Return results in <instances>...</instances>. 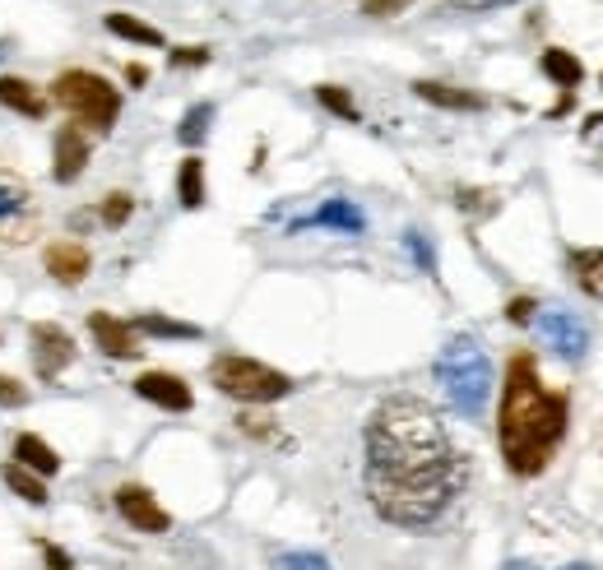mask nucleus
Returning a JSON list of instances; mask_svg holds the SVG:
<instances>
[{"instance_id": "nucleus-1", "label": "nucleus", "mask_w": 603, "mask_h": 570, "mask_svg": "<svg viewBox=\"0 0 603 570\" xmlns=\"http://www.w3.org/2000/svg\"><path fill=\"white\" fill-rule=\"evenodd\" d=\"M363 483L372 510L395 529H428L469 483V460L455 450L441 413L418 395H395L367 422Z\"/></svg>"}, {"instance_id": "nucleus-2", "label": "nucleus", "mask_w": 603, "mask_h": 570, "mask_svg": "<svg viewBox=\"0 0 603 570\" xmlns=\"http://www.w3.org/2000/svg\"><path fill=\"white\" fill-rule=\"evenodd\" d=\"M567 418H571L567 395L548 390L534 357L529 353L510 357L502 385V413H497V445L506 469L516 477H539L567 437Z\"/></svg>"}, {"instance_id": "nucleus-3", "label": "nucleus", "mask_w": 603, "mask_h": 570, "mask_svg": "<svg viewBox=\"0 0 603 570\" xmlns=\"http://www.w3.org/2000/svg\"><path fill=\"white\" fill-rule=\"evenodd\" d=\"M432 372H437V385H441L445 404H451L460 418L478 422L487 399H493V357L483 353L478 338H469V334L451 338V344L437 353Z\"/></svg>"}, {"instance_id": "nucleus-4", "label": "nucleus", "mask_w": 603, "mask_h": 570, "mask_svg": "<svg viewBox=\"0 0 603 570\" xmlns=\"http://www.w3.org/2000/svg\"><path fill=\"white\" fill-rule=\"evenodd\" d=\"M52 98L61 111H71V121L79 130L107 135L121 117V88L94 71H61L52 84Z\"/></svg>"}, {"instance_id": "nucleus-5", "label": "nucleus", "mask_w": 603, "mask_h": 570, "mask_svg": "<svg viewBox=\"0 0 603 570\" xmlns=\"http://www.w3.org/2000/svg\"><path fill=\"white\" fill-rule=\"evenodd\" d=\"M42 223H47V209H42L37 186L0 158V246H29Z\"/></svg>"}, {"instance_id": "nucleus-6", "label": "nucleus", "mask_w": 603, "mask_h": 570, "mask_svg": "<svg viewBox=\"0 0 603 570\" xmlns=\"http://www.w3.org/2000/svg\"><path fill=\"white\" fill-rule=\"evenodd\" d=\"M209 380L237 404H279V399L293 395V380H288L283 372L265 367V362H256V357H237V353L214 357Z\"/></svg>"}, {"instance_id": "nucleus-7", "label": "nucleus", "mask_w": 603, "mask_h": 570, "mask_svg": "<svg viewBox=\"0 0 603 570\" xmlns=\"http://www.w3.org/2000/svg\"><path fill=\"white\" fill-rule=\"evenodd\" d=\"M534 330H539V338L543 344L562 357V362H575L590 353V330H585V321H580L575 311H567V306H552V311H543L539 321H534Z\"/></svg>"}, {"instance_id": "nucleus-8", "label": "nucleus", "mask_w": 603, "mask_h": 570, "mask_svg": "<svg viewBox=\"0 0 603 570\" xmlns=\"http://www.w3.org/2000/svg\"><path fill=\"white\" fill-rule=\"evenodd\" d=\"M117 510L126 515L130 529H140V534H168L172 529V515L159 506V496H153L149 487H140V483L117 487Z\"/></svg>"}, {"instance_id": "nucleus-9", "label": "nucleus", "mask_w": 603, "mask_h": 570, "mask_svg": "<svg viewBox=\"0 0 603 570\" xmlns=\"http://www.w3.org/2000/svg\"><path fill=\"white\" fill-rule=\"evenodd\" d=\"M88 153H94V149H88V130H79L75 121L61 126L56 140H52V176L61 181V186L79 181L84 168H88Z\"/></svg>"}, {"instance_id": "nucleus-10", "label": "nucleus", "mask_w": 603, "mask_h": 570, "mask_svg": "<svg viewBox=\"0 0 603 570\" xmlns=\"http://www.w3.org/2000/svg\"><path fill=\"white\" fill-rule=\"evenodd\" d=\"M33 362H37V376H56V372H65L75 362V338L65 334L61 325H52V321H42V325H33Z\"/></svg>"}, {"instance_id": "nucleus-11", "label": "nucleus", "mask_w": 603, "mask_h": 570, "mask_svg": "<svg viewBox=\"0 0 603 570\" xmlns=\"http://www.w3.org/2000/svg\"><path fill=\"white\" fill-rule=\"evenodd\" d=\"M88 334L98 338V348L107 357H140V334L130 321H117V315H107V311H94L88 315Z\"/></svg>"}, {"instance_id": "nucleus-12", "label": "nucleus", "mask_w": 603, "mask_h": 570, "mask_svg": "<svg viewBox=\"0 0 603 570\" xmlns=\"http://www.w3.org/2000/svg\"><path fill=\"white\" fill-rule=\"evenodd\" d=\"M136 395L149 399V404H159V408H168V413H186V408L195 404L191 399V385L182 376H172V372H144L136 380Z\"/></svg>"}, {"instance_id": "nucleus-13", "label": "nucleus", "mask_w": 603, "mask_h": 570, "mask_svg": "<svg viewBox=\"0 0 603 570\" xmlns=\"http://www.w3.org/2000/svg\"><path fill=\"white\" fill-rule=\"evenodd\" d=\"M47 273L56 283H65V288H75V283H84V273H88V265H94V256H88V246L84 241H52L47 246Z\"/></svg>"}, {"instance_id": "nucleus-14", "label": "nucleus", "mask_w": 603, "mask_h": 570, "mask_svg": "<svg viewBox=\"0 0 603 570\" xmlns=\"http://www.w3.org/2000/svg\"><path fill=\"white\" fill-rule=\"evenodd\" d=\"M0 107L19 111V117H47V98H42V88L19 79V75H0Z\"/></svg>"}, {"instance_id": "nucleus-15", "label": "nucleus", "mask_w": 603, "mask_h": 570, "mask_svg": "<svg viewBox=\"0 0 603 570\" xmlns=\"http://www.w3.org/2000/svg\"><path fill=\"white\" fill-rule=\"evenodd\" d=\"M293 227H340V233H363V227H367V214L357 209L353 200H325L316 214L302 218V223H293Z\"/></svg>"}, {"instance_id": "nucleus-16", "label": "nucleus", "mask_w": 603, "mask_h": 570, "mask_svg": "<svg viewBox=\"0 0 603 570\" xmlns=\"http://www.w3.org/2000/svg\"><path fill=\"white\" fill-rule=\"evenodd\" d=\"M413 94H418L422 103H432V107H445V111H478V107H483L478 94H469V88H455V84H437V79H418Z\"/></svg>"}, {"instance_id": "nucleus-17", "label": "nucleus", "mask_w": 603, "mask_h": 570, "mask_svg": "<svg viewBox=\"0 0 603 570\" xmlns=\"http://www.w3.org/2000/svg\"><path fill=\"white\" fill-rule=\"evenodd\" d=\"M14 464H24L29 473H37V477H52V473H61V454L42 441V437H33V431H24V437L14 441Z\"/></svg>"}, {"instance_id": "nucleus-18", "label": "nucleus", "mask_w": 603, "mask_h": 570, "mask_svg": "<svg viewBox=\"0 0 603 570\" xmlns=\"http://www.w3.org/2000/svg\"><path fill=\"white\" fill-rule=\"evenodd\" d=\"M571 273L580 292H590V298L603 302V246L599 250H571Z\"/></svg>"}, {"instance_id": "nucleus-19", "label": "nucleus", "mask_w": 603, "mask_h": 570, "mask_svg": "<svg viewBox=\"0 0 603 570\" xmlns=\"http://www.w3.org/2000/svg\"><path fill=\"white\" fill-rule=\"evenodd\" d=\"M0 477H6V487L14 492V496H24L29 501V506H47V483H42V477L37 473H29L24 464H6V469H0Z\"/></svg>"}, {"instance_id": "nucleus-20", "label": "nucleus", "mask_w": 603, "mask_h": 570, "mask_svg": "<svg viewBox=\"0 0 603 570\" xmlns=\"http://www.w3.org/2000/svg\"><path fill=\"white\" fill-rule=\"evenodd\" d=\"M107 33H117V37H126V42H140V47H163V33L153 29V24H144V19H136V14H107Z\"/></svg>"}, {"instance_id": "nucleus-21", "label": "nucleus", "mask_w": 603, "mask_h": 570, "mask_svg": "<svg viewBox=\"0 0 603 570\" xmlns=\"http://www.w3.org/2000/svg\"><path fill=\"white\" fill-rule=\"evenodd\" d=\"M543 75L557 79L562 88H575L580 79H585V65H580L571 52H562V47H548V52H543Z\"/></svg>"}, {"instance_id": "nucleus-22", "label": "nucleus", "mask_w": 603, "mask_h": 570, "mask_svg": "<svg viewBox=\"0 0 603 570\" xmlns=\"http://www.w3.org/2000/svg\"><path fill=\"white\" fill-rule=\"evenodd\" d=\"M176 195H182L186 209L205 204V163H200V158H186L182 172H176Z\"/></svg>"}, {"instance_id": "nucleus-23", "label": "nucleus", "mask_w": 603, "mask_h": 570, "mask_svg": "<svg viewBox=\"0 0 603 570\" xmlns=\"http://www.w3.org/2000/svg\"><path fill=\"white\" fill-rule=\"evenodd\" d=\"M130 325H136V334H153V338H200V330H195V325L168 321V315H153V311H144L140 321H130Z\"/></svg>"}, {"instance_id": "nucleus-24", "label": "nucleus", "mask_w": 603, "mask_h": 570, "mask_svg": "<svg viewBox=\"0 0 603 570\" xmlns=\"http://www.w3.org/2000/svg\"><path fill=\"white\" fill-rule=\"evenodd\" d=\"M209 121H214V107H209V103H195L186 117H182V126H176V140L195 149V144L209 135Z\"/></svg>"}, {"instance_id": "nucleus-25", "label": "nucleus", "mask_w": 603, "mask_h": 570, "mask_svg": "<svg viewBox=\"0 0 603 570\" xmlns=\"http://www.w3.org/2000/svg\"><path fill=\"white\" fill-rule=\"evenodd\" d=\"M316 103H321V107H330L334 117H344V121H357V107H353V98L344 94L340 84H321V88H316Z\"/></svg>"}, {"instance_id": "nucleus-26", "label": "nucleus", "mask_w": 603, "mask_h": 570, "mask_svg": "<svg viewBox=\"0 0 603 570\" xmlns=\"http://www.w3.org/2000/svg\"><path fill=\"white\" fill-rule=\"evenodd\" d=\"M98 214H103L107 227H121L130 214H136V200H130L126 191H111V195H103V209Z\"/></svg>"}, {"instance_id": "nucleus-27", "label": "nucleus", "mask_w": 603, "mask_h": 570, "mask_svg": "<svg viewBox=\"0 0 603 570\" xmlns=\"http://www.w3.org/2000/svg\"><path fill=\"white\" fill-rule=\"evenodd\" d=\"M274 570H334L321 552H283L279 561H274Z\"/></svg>"}, {"instance_id": "nucleus-28", "label": "nucleus", "mask_w": 603, "mask_h": 570, "mask_svg": "<svg viewBox=\"0 0 603 570\" xmlns=\"http://www.w3.org/2000/svg\"><path fill=\"white\" fill-rule=\"evenodd\" d=\"M506 6H520V0H451V14H487V10H506Z\"/></svg>"}, {"instance_id": "nucleus-29", "label": "nucleus", "mask_w": 603, "mask_h": 570, "mask_svg": "<svg viewBox=\"0 0 603 570\" xmlns=\"http://www.w3.org/2000/svg\"><path fill=\"white\" fill-rule=\"evenodd\" d=\"M29 404V390L19 385L14 376H0V408H24Z\"/></svg>"}, {"instance_id": "nucleus-30", "label": "nucleus", "mask_w": 603, "mask_h": 570, "mask_svg": "<svg viewBox=\"0 0 603 570\" xmlns=\"http://www.w3.org/2000/svg\"><path fill=\"white\" fill-rule=\"evenodd\" d=\"M405 246L413 250V260H418V269H437V260H432V246L428 241H422V233H405Z\"/></svg>"}, {"instance_id": "nucleus-31", "label": "nucleus", "mask_w": 603, "mask_h": 570, "mask_svg": "<svg viewBox=\"0 0 603 570\" xmlns=\"http://www.w3.org/2000/svg\"><path fill=\"white\" fill-rule=\"evenodd\" d=\"M409 0H363V14H372V19H386V14H399Z\"/></svg>"}, {"instance_id": "nucleus-32", "label": "nucleus", "mask_w": 603, "mask_h": 570, "mask_svg": "<svg viewBox=\"0 0 603 570\" xmlns=\"http://www.w3.org/2000/svg\"><path fill=\"white\" fill-rule=\"evenodd\" d=\"M42 557H47L52 570H71V566H75L71 552H65V547H56V542H42Z\"/></svg>"}, {"instance_id": "nucleus-33", "label": "nucleus", "mask_w": 603, "mask_h": 570, "mask_svg": "<svg viewBox=\"0 0 603 570\" xmlns=\"http://www.w3.org/2000/svg\"><path fill=\"white\" fill-rule=\"evenodd\" d=\"M209 52L205 47H182V52H172V65H205Z\"/></svg>"}, {"instance_id": "nucleus-34", "label": "nucleus", "mask_w": 603, "mask_h": 570, "mask_svg": "<svg viewBox=\"0 0 603 570\" xmlns=\"http://www.w3.org/2000/svg\"><path fill=\"white\" fill-rule=\"evenodd\" d=\"M529 311H534V302H529V298H520V302H510V306H506V315H510V321H520V325L529 321Z\"/></svg>"}, {"instance_id": "nucleus-35", "label": "nucleus", "mask_w": 603, "mask_h": 570, "mask_svg": "<svg viewBox=\"0 0 603 570\" xmlns=\"http://www.w3.org/2000/svg\"><path fill=\"white\" fill-rule=\"evenodd\" d=\"M126 79H130V84H144V79H149V71H144V65H130Z\"/></svg>"}, {"instance_id": "nucleus-36", "label": "nucleus", "mask_w": 603, "mask_h": 570, "mask_svg": "<svg viewBox=\"0 0 603 570\" xmlns=\"http://www.w3.org/2000/svg\"><path fill=\"white\" fill-rule=\"evenodd\" d=\"M506 570H539L534 561H506Z\"/></svg>"}, {"instance_id": "nucleus-37", "label": "nucleus", "mask_w": 603, "mask_h": 570, "mask_svg": "<svg viewBox=\"0 0 603 570\" xmlns=\"http://www.w3.org/2000/svg\"><path fill=\"white\" fill-rule=\"evenodd\" d=\"M562 570H594V566H580V561H575V566H562Z\"/></svg>"}, {"instance_id": "nucleus-38", "label": "nucleus", "mask_w": 603, "mask_h": 570, "mask_svg": "<svg viewBox=\"0 0 603 570\" xmlns=\"http://www.w3.org/2000/svg\"><path fill=\"white\" fill-rule=\"evenodd\" d=\"M0 56H6V42H0Z\"/></svg>"}]
</instances>
